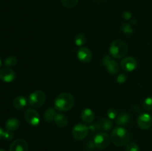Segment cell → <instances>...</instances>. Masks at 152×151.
<instances>
[{"instance_id":"obj_8","label":"cell","mask_w":152,"mask_h":151,"mask_svg":"<svg viewBox=\"0 0 152 151\" xmlns=\"http://www.w3.org/2000/svg\"><path fill=\"white\" fill-rule=\"evenodd\" d=\"M137 125L142 130H148L152 127V116L146 113L140 114L137 118Z\"/></svg>"},{"instance_id":"obj_20","label":"cell","mask_w":152,"mask_h":151,"mask_svg":"<svg viewBox=\"0 0 152 151\" xmlns=\"http://www.w3.org/2000/svg\"><path fill=\"white\" fill-rule=\"evenodd\" d=\"M56 112L53 108H48L44 113V119L47 122H50V121L54 120L55 116L56 115Z\"/></svg>"},{"instance_id":"obj_28","label":"cell","mask_w":152,"mask_h":151,"mask_svg":"<svg viewBox=\"0 0 152 151\" xmlns=\"http://www.w3.org/2000/svg\"><path fill=\"white\" fill-rule=\"evenodd\" d=\"M89 130H91V132H96L100 129L99 127V124L98 122L96 123H91L90 125L88 126Z\"/></svg>"},{"instance_id":"obj_7","label":"cell","mask_w":152,"mask_h":151,"mask_svg":"<svg viewBox=\"0 0 152 151\" xmlns=\"http://www.w3.org/2000/svg\"><path fill=\"white\" fill-rule=\"evenodd\" d=\"M102 64L109 73L116 75L120 71L118 63L114 59H111L109 56H107V55L104 56L103 59H102Z\"/></svg>"},{"instance_id":"obj_15","label":"cell","mask_w":152,"mask_h":151,"mask_svg":"<svg viewBox=\"0 0 152 151\" xmlns=\"http://www.w3.org/2000/svg\"><path fill=\"white\" fill-rule=\"evenodd\" d=\"M28 104L26 98L23 96H19L15 98L13 101V106L16 110H22Z\"/></svg>"},{"instance_id":"obj_1","label":"cell","mask_w":152,"mask_h":151,"mask_svg":"<svg viewBox=\"0 0 152 151\" xmlns=\"http://www.w3.org/2000/svg\"><path fill=\"white\" fill-rule=\"evenodd\" d=\"M75 99L69 93H62L56 96L54 101V107L60 112H66L74 107Z\"/></svg>"},{"instance_id":"obj_35","label":"cell","mask_w":152,"mask_h":151,"mask_svg":"<svg viewBox=\"0 0 152 151\" xmlns=\"http://www.w3.org/2000/svg\"><path fill=\"white\" fill-rule=\"evenodd\" d=\"M0 151H6V150H4V149H1V148H0Z\"/></svg>"},{"instance_id":"obj_16","label":"cell","mask_w":152,"mask_h":151,"mask_svg":"<svg viewBox=\"0 0 152 151\" xmlns=\"http://www.w3.org/2000/svg\"><path fill=\"white\" fill-rule=\"evenodd\" d=\"M130 120V115L127 113H121L117 115V118H116V123L117 125L122 127V126H125L129 124Z\"/></svg>"},{"instance_id":"obj_22","label":"cell","mask_w":152,"mask_h":151,"mask_svg":"<svg viewBox=\"0 0 152 151\" xmlns=\"http://www.w3.org/2000/svg\"><path fill=\"white\" fill-rule=\"evenodd\" d=\"M17 64V59L15 56H9L4 60V65L7 68H12Z\"/></svg>"},{"instance_id":"obj_10","label":"cell","mask_w":152,"mask_h":151,"mask_svg":"<svg viewBox=\"0 0 152 151\" xmlns=\"http://www.w3.org/2000/svg\"><path fill=\"white\" fill-rule=\"evenodd\" d=\"M120 65H121L122 69L124 70L125 71L132 72L137 68V61L132 56L126 57L121 61Z\"/></svg>"},{"instance_id":"obj_19","label":"cell","mask_w":152,"mask_h":151,"mask_svg":"<svg viewBox=\"0 0 152 151\" xmlns=\"http://www.w3.org/2000/svg\"><path fill=\"white\" fill-rule=\"evenodd\" d=\"M54 123L59 127H64L68 124V118L62 113H57L54 118Z\"/></svg>"},{"instance_id":"obj_31","label":"cell","mask_w":152,"mask_h":151,"mask_svg":"<svg viewBox=\"0 0 152 151\" xmlns=\"http://www.w3.org/2000/svg\"><path fill=\"white\" fill-rule=\"evenodd\" d=\"M132 14L129 11H125L123 13V19H125L126 20H129V19H132Z\"/></svg>"},{"instance_id":"obj_6","label":"cell","mask_w":152,"mask_h":151,"mask_svg":"<svg viewBox=\"0 0 152 151\" xmlns=\"http://www.w3.org/2000/svg\"><path fill=\"white\" fill-rule=\"evenodd\" d=\"M89 128L86 124L80 123L76 124L72 130V136L74 139L77 141H81L87 137L88 134Z\"/></svg>"},{"instance_id":"obj_14","label":"cell","mask_w":152,"mask_h":151,"mask_svg":"<svg viewBox=\"0 0 152 151\" xmlns=\"http://www.w3.org/2000/svg\"><path fill=\"white\" fill-rule=\"evenodd\" d=\"M95 115L92 110L89 109V108H86L83 110V112L81 113V118L85 123L86 124H91L94 121Z\"/></svg>"},{"instance_id":"obj_33","label":"cell","mask_w":152,"mask_h":151,"mask_svg":"<svg viewBox=\"0 0 152 151\" xmlns=\"http://www.w3.org/2000/svg\"><path fill=\"white\" fill-rule=\"evenodd\" d=\"M135 22H137L135 20H132V24H135Z\"/></svg>"},{"instance_id":"obj_4","label":"cell","mask_w":152,"mask_h":151,"mask_svg":"<svg viewBox=\"0 0 152 151\" xmlns=\"http://www.w3.org/2000/svg\"><path fill=\"white\" fill-rule=\"evenodd\" d=\"M46 101V94L42 90L33 92L28 97V103L31 107L39 108L42 106Z\"/></svg>"},{"instance_id":"obj_18","label":"cell","mask_w":152,"mask_h":151,"mask_svg":"<svg viewBox=\"0 0 152 151\" xmlns=\"http://www.w3.org/2000/svg\"><path fill=\"white\" fill-rule=\"evenodd\" d=\"M99 124V127L100 130H103V131H109L111 128H112V122H111V119L106 117H103L101 118L99 121H98Z\"/></svg>"},{"instance_id":"obj_5","label":"cell","mask_w":152,"mask_h":151,"mask_svg":"<svg viewBox=\"0 0 152 151\" xmlns=\"http://www.w3.org/2000/svg\"><path fill=\"white\" fill-rule=\"evenodd\" d=\"M111 138L106 133L101 132L95 135L94 138V144L97 149L104 150L108 147L110 144Z\"/></svg>"},{"instance_id":"obj_25","label":"cell","mask_w":152,"mask_h":151,"mask_svg":"<svg viewBox=\"0 0 152 151\" xmlns=\"http://www.w3.org/2000/svg\"><path fill=\"white\" fill-rule=\"evenodd\" d=\"M126 151H140L139 146L134 142H129L126 144Z\"/></svg>"},{"instance_id":"obj_13","label":"cell","mask_w":152,"mask_h":151,"mask_svg":"<svg viewBox=\"0 0 152 151\" xmlns=\"http://www.w3.org/2000/svg\"><path fill=\"white\" fill-rule=\"evenodd\" d=\"M77 58L80 62L83 63H88L91 60L92 53L88 47H80L77 51Z\"/></svg>"},{"instance_id":"obj_26","label":"cell","mask_w":152,"mask_h":151,"mask_svg":"<svg viewBox=\"0 0 152 151\" xmlns=\"http://www.w3.org/2000/svg\"><path fill=\"white\" fill-rule=\"evenodd\" d=\"M121 30L122 31L126 34H132V33H133V29L132 28V26H131L130 24H123L121 26Z\"/></svg>"},{"instance_id":"obj_3","label":"cell","mask_w":152,"mask_h":151,"mask_svg":"<svg viewBox=\"0 0 152 151\" xmlns=\"http://www.w3.org/2000/svg\"><path fill=\"white\" fill-rule=\"evenodd\" d=\"M109 53L113 58L121 59L124 57L128 53V46L122 40H114L111 44Z\"/></svg>"},{"instance_id":"obj_34","label":"cell","mask_w":152,"mask_h":151,"mask_svg":"<svg viewBox=\"0 0 152 151\" xmlns=\"http://www.w3.org/2000/svg\"><path fill=\"white\" fill-rule=\"evenodd\" d=\"M1 66V59H0V67Z\"/></svg>"},{"instance_id":"obj_32","label":"cell","mask_w":152,"mask_h":151,"mask_svg":"<svg viewBox=\"0 0 152 151\" xmlns=\"http://www.w3.org/2000/svg\"><path fill=\"white\" fill-rule=\"evenodd\" d=\"M3 134H4V130H2V128L0 127V140L3 139Z\"/></svg>"},{"instance_id":"obj_29","label":"cell","mask_w":152,"mask_h":151,"mask_svg":"<svg viewBox=\"0 0 152 151\" xmlns=\"http://www.w3.org/2000/svg\"><path fill=\"white\" fill-rule=\"evenodd\" d=\"M13 138V133L11 131H9V130H6L4 131V134H3V139H5V140H11Z\"/></svg>"},{"instance_id":"obj_21","label":"cell","mask_w":152,"mask_h":151,"mask_svg":"<svg viewBox=\"0 0 152 151\" xmlns=\"http://www.w3.org/2000/svg\"><path fill=\"white\" fill-rule=\"evenodd\" d=\"M86 41V36L83 33H79L78 35L76 36L75 40H74V42L75 44L78 47H82L85 44Z\"/></svg>"},{"instance_id":"obj_17","label":"cell","mask_w":152,"mask_h":151,"mask_svg":"<svg viewBox=\"0 0 152 151\" xmlns=\"http://www.w3.org/2000/svg\"><path fill=\"white\" fill-rule=\"evenodd\" d=\"M19 127V121L16 118H10L6 121L5 127L9 131H15Z\"/></svg>"},{"instance_id":"obj_2","label":"cell","mask_w":152,"mask_h":151,"mask_svg":"<svg viewBox=\"0 0 152 151\" xmlns=\"http://www.w3.org/2000/svg\"><path fill=\"white\" fill-rule=\"evenodd\" d=\"M130 133L123 127L114 128L111 132V140L114 145L122 147L126 145L130 141Z\"/></svg>"},{"instance_id":"obj_23","label":"cell","mask_w":152,"mask_h":151,"mask_svg":"<svg viewBox=\"0 0 152 151\" xmlns=\"http://www.w3.org/2000/svg\"><path fill=\"white\" fill-rule=\"evenodd\" d=\"M62 5L67 8H73L78 4L79 0H61Z\"/></svg>"},{"instance_id":"obj_24","label":"cell","mask_w":152,"mask_h":151,"mask_svg":"<svg viewBox=\"0 0 152 151\" xmlns=\"http://www.w3.org/2000/svg\"><path fill=\"white\" fill-rule=\"evenodd\" d=\"M142 107L147 111L152 110V97H148L142 102Z\"/></svg>"},{"instance_id":"obj_12","label":"cell","mask_w":152,"mask_h":151,"mask_svg":"<svg viewBox=\"0 0 152 151\" xmlns=\"http://www.w3.org/2000/svg\"><path fill=\"white\" fill-rule=\"evenodd\" d=\"M28 144L24 139H19L13 142L10 144L9 151H28Z\"/></svg>"},{"instance_id":"obj_11","label":"cell","mask_w":152,"mask_h":151,"mask_svg":"<svg viewBox=\"0 0 152 151\" xmlns=\"http://www.w3.org/2000/svg\"><path fill=\"white\" fill-rule=\"evenodd\" d=\"M15 78H16V73L11 68H4L0 70V79L4 82H12Z\"/></svg>"},{"instance_id":"obj_30","label":"cell","mask_w":152,"mask_h":151,"mask_svg":"<svg viewBox=\"0 0 152 151\" xmlns=\"http://www.w3.org/2000/svg\"><path fill=\"white\" fill-rule=\"evenodd\" d=\"M126 80H127V76H126V74H120L117 77V81L119 84H123V83L126 82Z\"/></svg>"},{"instance_id":"obj_9","label":"cell","mask_w":152,"mask_h":151,"mask_svg":"<svg viewBox=\"0 0 152 151\" xmlns=\"http://www.w3.org/2000/svg\"><path fill=\"white\" fill-rule=\"evenodd\" d=\"M25 118L27 122L32 126L39 124L40 118L38 112L34 109H28L25 113Z\"/></svg>"},{"instance_id":"obj_27","label":"cell","mask_w":152,"mask_h":151,"mask_svg":"<svg viewBox=\"0 0 152 151\" xmlns=\"http://www.w3.org/2000/svg\"><path fill=\"white\" fill-rule=\"evenodd\" d=\"M117 115H118L117 111L115 109H114V108H111V109L108 110V112H107V116H108V118L111 120L116 119Z\"/></svg>"}]
</instances>
